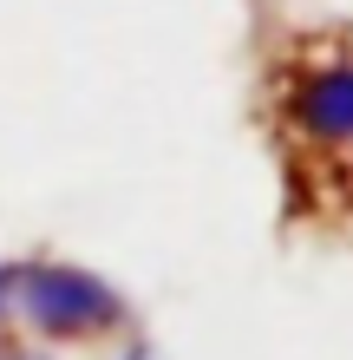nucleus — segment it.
Masks as SVG:
<instances>
[{
	"label": "nucleus",
	"mask_w": 353,
	"mask_h": 360,
	"mask_svg": "<svg viewBox=\"0 0 353 360\" xmlns=\"http://www.w3.org/2000/svg\"><path fill=\"white\" fill-rule=\"evenodd\" d=\"M275 118L301 164L353 184V46H307L275 72Z\"/></svg>",
	"instance_id": "obj_1"
},
{
	"label": "nucleus",
	"mask_w": 353,
	"mask_h": 360,
	"mask_svg": "<svg viewBox=\"0 0 353 360\" xmlns=\"http://www.w3.org/2000/svg\"><path fill=\"white\" fill-rule=\"evenodd\" d=\"M7 295H13V262H0V321H7Z\"/></svg>",
	"instance_id": "obj_4"
},
{
	"label": "nucleus",
	"mask_w": 353,
	"mask_h": 360,
	"mask_svg": "<svg viewBox=\"0 0 353 360\" xmlns=\"http://www.w3.org/2000/svg\"><path fill=\"white\" fill-rule=\"evenodd\" d=\"M0 360H53V354H39V347H27V341H0Z\"/></svg>",
	"instance_id": "obj_3"
},
{
	"label": "nucleus",
	"mask_w": 353,
	"mask_h": 360,
	"mask_svg": "<svg viewBox=\"0 0 353 360\" xmlns=\"http://www.w3.org/2000/svg\"><path fill=\"white\" fill-rule=\"evenodd\" d=\"M13 314L46 341H105L124 328V295L79 262H13L7 321Z\"/></svg>",
	"instance_id": "obj_2"
},
{
	"label": "nucleus",
	"mask_w": 353,
	"mask_h": 360,
	"mask_svg": "<svg viewBox=\"0 0 353 360\" xmlns=\"http://www.w3.org/2000/svg\"><path fill=\"white\" fill-rule=\"evenodd\" d=\"M118 360H151V347H131V354H118Z\"/></svg>",
	"instance_id": "obj_5"
}]
</instances>
